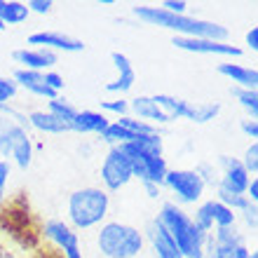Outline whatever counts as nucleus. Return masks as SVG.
I'll return each instance as SVG.
<instances>
[{
	"instance_id": "f257e3e1",
	"label": "nucleus",
	"mask_w": 258,
	"mask_h": 258,
	"mask_svg": "<svg viewBox=\"0 0 258 258\" xmlns=\"http://www.w3.org/2000/svg\"><path fill=\"white\" fill-rule=\"evenodd\" d=\"M132 17L139 24L164 28L178 38H207V40L218 42H228V38H230V31L218 21L200 19V17H190V14H171L157 5H134Z\"/></svg>"
},
{
	"instance_id": "f03ea898",
	"label": "nucleus",
	"mask_w": 258,
	"mask_h": 258,
	"mask_svg": "<svg viewBox=\"0 0 258 258\" xmlns=\"http://www.w3.org/2000/svg\"><path fill=\"white\" fill-rule=\"evenodd\" d=\"M110 216V195L101 185H82L66 197V223L75 232L96 230Z\"/></svg>"
},
{
	"instance_id": "7ed1b4c3",
	"label": "nucleus",
	"mask_w": 258,
	"mask_h": 258,
	"mask_svg": "<svg viewBox=\"0 0 258 258\" xmlns=\"http://www.w3.org/2000/svg\"><path fill=\"white\" fill-rule=\"evenodd\" d=\"M94 249L101 258H141L146 251V237L141 228L108 218L94 230Z\"/></svg>"
},
{
	"instance_id": "20e7f679",
	"label": "nucleus",
	"mask_w": 258,
	"mask_h": 258,
	"mask_svg": "<svg viewBox=\"0 0 258 258\" xmlns=\"http://www.w3.org/2000/svg\"><path fill=\"white\" fill-rule=\"evenodd\" d=\"M117 148L124 153L129 167H132V176L139 183H164V176L169 171V164H167V157L164 155H155V153H148L143 150L141 146L132 143H122Z\"/></svg>"
},
{
	"instance_id": "39448f33",
	"label": "nucleus",
	"mask_w": 258,
	"mask_h": 258,
	"mask_svg": "<svg viewBox=\"0 0 258 258\" xmlns=\"http://www.w3.org/2000/svg\"><path fill=\"white\" fill-rule=\"evenodd\" d=\"M162 188L171 195V202H176L178 207H192L204 200L207 185L202 183V178L197 176L195 169H171L164 176Z\"/></svg>"
},
{
	"instance_id": "423d86ee",
	"label": "nucleus",
	"mask_w": 258,
	"mask_h": 258,
	"mask_svg": "<svg viewBox=\"0 0 258 258\" xmlns=\"http://www.w3.org/2000/svg\"><path fill=\"white\" fill-rule=\"evenodd\" d=\"M99 181H101V188L108 195L113 192H120L122 188H127L134 176H132V167H129L127 157L117 146H110L106 150V155L101 160V167H99Z\"/></svg>"
},
{
	"instance_id": "0eeeda50",
	"label": "nucleus",
	"mask_w": 258,
	"mask_h": 258,
	"mask_svg": "<svg viewBox=\"0 0 258 258\" xmlns=\"http://www.w3.org/2000/svg\"><path fill=\"white\" fill-rule=\"evenodd\" d=\"M214 164H216V169H218V188H223L228 192H235V195H244L246 185H249V181L253 176L246 174V169L239 162V157L218 155V160Z\"/></svg>"
},
{
	"instance_id": "6e6552de",
	"label": "nucleus",
	"mask_w": 258,
	"mask_h": 258,
	"mask_svg": "<svg viewBox=\"0 0 258 258\" xmlns=\"http://www.w3.org/2000/svg\"><path fill=\"white\" fill-rule=\"evenodd\" d=\"M171 45L181 52H190V54H214V56H228V59H239L244 54V49L232 45V42H218L207 40V38H171Z\"/></svg>"
},
{
	"instance_id": "1a4fd4ad",
	"label": "nucleus",
	"mask_w": 258,
	"mask_h": 258,
	"mask_svg": "<svg viewBox=\"0 0 258 258\" xmlns=\"http://www.w3.org/2000/svg\"><path fill=\"white\" fill-rule=\"evenodd\" d=\"M28 47H45L49 52H66V54H78V52H85V42L73 38L61 31H35L26 38Z\"/></svg>"
},
{
	"instance_id": "9d476101",
	"label": "nucleus",
	"mask_w": 258,
	"mask_h": 258,
	"mask_svg": "<svg viewBox=\"0 0 258 258\" xmlns=\"http://www.w3.org/2000/svg\"><path fill=\"white\" fill-rule=\"evenodd\" d=\"M40 235L49 244L59 249V253L68 251L71 246H80V232H75L63 218H45L40 223Z\"/></svg>"
},
{
	"instance_id": "9b49d317",
	"label": "nucleus",
	"mask_w": 258,
	"mask_h": 258,
	"mask_svg": "<svg viewBox=\"0 0 258 258\" xmlns=\"http://www.w3.org/2000/svg\"><path fill=\"white\" fill-rule=\"evenodd\" d=\"M12 61L19 63L17 68L45 73V71H54V66L59 63V54H56V52H49V49H45V47H21V49H14L12 52Z\"/></svg>"
},
{
	"instance_id": "f8f14e48",
	"label": "nucleus",
	"mask_w": 258,
	"mask_h": 258,
	"mask_svg": "<svg viewBox=\"0 0 258 258\" xmlns=\"http://www.w3.org/2000/svg\"><path fill=\"white\" fill-rule=\"evenodd\" d=\"M143 237H146V246H150L153 258H183L178 251L176 242L164 232V228L157 223L155 218H150L146 228H143Z\"/></svg>"
},
{
	"instance_id": "ddd939ff",
	"label": "nucleus",
	"mask_w": 258,
	"mask_h": 258,
	"mask_svg": "<svg viewBox=\"0 0 258 258\" xmlns=\"http://www.w3.org/2000/svg\"><path fill=\"white\" fill-rule=\"evenodd\" d=\"M110 61H113V66H115L117 75L115 80H110L103 85V92L106 94H115V96H124L129 92V89L134 87L136 82V71L134 66H132V61H129V56L122 54V52H110Z\"/></svg>"
},
{
	"instance_id": "4468645a",
	"label": "nucleus",
	"mask_w": 258,
	"mask_h": 258,
	"mask_svg": "<svg viewBox=\"0 0 258 258\" xmlns=\"http://www.w3.org/2000/svg\"><path fill=\"white\" fill-rule=\"evenodd\" d=\"M129 115L136 117V120H141V122L153 124V127H157V129L171 124L169 115L157 108V103L153 101V96H148V94H139V96H134V99H129Z\"/></svg>"
},
{
	"instance_id": "2eb2a0df",
	"label": "nucleus",
	"mask_w": 258,
	"mask_h": 258,
	"mask_svg": "<svg viewBox=\"0 0 258 258\" xmlns=\"http://www.w3.org/2000/svg\"><path fill=\"white\" fill-rule=\"evenodd\" d=\"M113 122L108 115H103L101 110H80L78 108V113H75L73 117V122L68 124L71 127V132L73 134H80V136H89V134H96V136H101L103 134V129L108 127V124Z\"/></svg>"
},
{
	"instance_id": "dca6fc26",
	"label": "nucleus",
	"mask_w": 258,
	"mask_h": 258,
	"mask_svg": "<svg viewBox=\"0 0 258 258\" xmlns=\"http://www.w3.org/2000/svg\"><path fill=\"white\" fill-rule=\"evenodd\" d=\"M216 73L228 78L232 82V87L239 89H258V71L253 66H244V63H232L223 61L216 66Z\"/></svg>"
},
{
	"instance_id": "f3484780",
	"label": "nucleus",
	"mask_w": 258,
	"mask_h": 258,
	"mask_svg": "<svg viewBox=\"0 0 258 258\" xmlns=\"http://www.w3.org/2000/svg\"><path fill=\"white\" fill-rule=\"evenodd\" d=\"M28 129H35L40 134H49V136H63L71 134V127H68L63 120H59L56 115L47 113L45 108H35L28 110Z\"/></svg>"
},
{
	"instance_id": "a211bd4d",
	"label": "nucleus",
	"mask_w": 258,
	"mask_h": 258,
	"mask_svg": "<svg viewBox=\"0 0 258 258\" xmlns=\"http://www.w3.org/2000/svg\"><path fill=\"white\" fill-rule=\"evenodd\" d=\"M153 101L157 103V108L169 115L171 122L176 120H188V113H190V103L188 99H181V96L167 94V92H160V94H153Z\"/></svg>"
},
{
	"instance_id": "6ab92c4d",
	"label": "nucleus",
	"mask_w": 258,
	"mask_h": 258,
	"mask_svg": "<svg viewBox=\"0 0 258 258\" xmlns=\"http://www.w3.org/2000/svg\"><path fill=\"white\" fill-rule=\"evenodd\" d=\"M33 153H35V143L31 139V132H28V134L17 139V143H14V148H12V155H10V162L19 171H26L33 164Z\"/></svg>"
},
{
	"instance_id": "aec40b11",
	"label": "nucleus",
	"mask_w": 258,
	"mask_h": 258,
	"mask_svg": "<svg viewBox=\"0 0 258 258\" xmlns=\"http://www.w3.org/2000/svg\"><path fill=\"white\" fill-rule=\"evenodd\" d=\"M31 12H28L26 3L21 0H0V21L3 26H19L24 21H28Z\"/></svg>"
},
{
	"instance_id": "412c9836",
	"label": "nucleus",
	"mask_w": 258,
	"mask_h": 258,
	"mask_svg": "<svg viewBox=\"0 0 258 258\" xmlns=\"http://www.w3.org/2000/svg\"><path fill=\"white\" fill-rule=\"evenodd\" d=\"M221 103L218 101H200L190 103V113H188V122L192 124H209L221 115Z\"/></svg>"
},
{
	"instance_id": "4be33fe9",
	"label": "nucleus",
	"mask_w": 258,
	"mask_h": 258,
	"mask_svg": "<svg viewBox=\"0 0 258 258\" xmlns=\"http://www.w3.org/2000/svg\"><path fill=\"white\" fill-rule=\"evenodd\" d=\"M24 134H28V129H24V127H19V124L5 120V124L0 127V160H10L14 143H17V139L24 136Z\"/></svg>"
},
{
	"instance_id": "5701e85b",
	"label": "nucleus",
	"mask_w": 258,
	"mask_h": 258,
	"mask_svg": "<svg viewBox=\"0 0 258 258\" xmlns=\"http://www.w3.org/2000/svg\"><path fill=\"white\" fill-rule=\"evenodd\" d=\"M230 96L239 103V108L246 113V117H251V120H258V92H256V89L230 87Z\"/></svg>"
},
{
	"instance_id": "b1692460",
	"label": "nucleus",
	"mask_w": 258,
	"mask_h": 258,
	"mask_svg": "<svg viewBox=\"0 0 258 258\" xmlns=\"http://www.w3.org/2000/svg\"><path fill=\"white\" fill-rule=\"evenodd\" d=\"M207 204H209V214H211V221H214V228H230V225H237V214L232 209H228L225 204L216 202L214 197H209L207 200Z\"/></svg>"
},
{
	"instance_id": "393cba45",
	"label": "nucleus",
	"mask_w": 258,
	"mask_h": 258,
	"mask_svg": "<svg viewBox=\"0 0 258 258\" xmlns=\"http://www.w3.org/2000/svg\"><path fill=\"white\" fill-rule=\"evenodd\" d=\"M99 139H101V141L110 148V146H122V143H132L136 136L132 134V132H127L124 127H120L117 122H110L108 127L103 129V134L99 136Z\"/></svg>"
},
{
	"instance_id": "a878e982",
	"label": "nucleus",
	"mask_w": 258,
	"mask_h": 258,
	"mask_svg": "<svg viewBox=\"0 0 258 258\" xmlns=\"http://www.w3.org/2000/svg\"><path fill=\"white\" fill-rule=\"evenodd\" d=\"M45 110H47V113H52V115H56L59 120H63L66 124L73 122L75 113H78V108H75V106H73L71 101H68V99H63V96H56V99L47 101Z\"/></svg>"
},
{
	"instance_id": "bb28decb",
	"label": "nucleus",
	"mask_w": 258,
	"mask_h": 258,
	"mask_svg": "<svg viewBox=\"0 0 258 258\" xmlns=\"http://www.w3.org/2000/svg\"><path fill=\"white\" fill-rule=\"evenodd\" d=\"M99 108H101L103 115H129V99L124 96H113V99H101L99 101Z\"/></svg>"
},
{
	"instance_id": "cd10ccee",
	"label": "nucleus",
	"mask_w": 258,
	"mask_h": 258,
	"mask_svg": "<svg viewBox=\"0 0 258 258\" xmlns=\"http://www.w3.org/2000/svg\"><path fill=\"white\" fill-rule=\"evenodd\" d=\"M192 223L200 228L202 232H207V235H211V230H214V221H211V214H209V204H207V200H202V202L195 207V211L190 214Z\"/></svg>"
},
{
	"instance_id": "c85d7f7f",
	"label": "nucleus",
	"mask_w": 258,
	"mask_h": 258,
	"mask_svg": "<svg viewBox=\"0 0 258 258\" xmlns=\"http://www.w3.org/2000/svg\"><path fill=\"white\" fill-rule=\"evenodd\" d=\"M195 171H197V176L202 178V183L207 185V188H216L218 185V169H216V164L214 162L202 160V162L195 164Z\"/></svg>"
},
{
	"instance_id": "c756f323",
	"label": "nucleus",
	"mask_w": 258,
	"mask_h": 258,
	"mask_svg": "<svg viewBox=\"0 0 258 258\" xmlns=\"http://www.w3.org/2000/svg\"><path fill=\"white\" fill-rule=\"evenodd\" d=\"M239 162H242V167L246 169L249 176H256L258 174V143L256 141H251L249 146H246L244 155L239 157Z\"/></svg>"
},
{
	"instance_id": "7c9ffc66",
	"label": "nucleus",
	"mask_w": 258,
	"mask_h": 258,
	"mask_svg": "<svg viewBox=\"0 0 258 258\" xmlns=\"http://www.w3.org/2000/svg\"><path fill=\"white\" fill-rule=\"evenodd\" d=\"M19 87H17V82L12 78H5V75H0V103H12L14 96H17Z\"/></svg>"
},
{
	"instance_id": "2f4dec72",
	"label": "nucleus",
	"mask_w": 258,
	"mask_h": 258,
	"mask_svg": "<svg viewBox=\"0 0 258 258\" xmlns=\"http://www.w3.org/2000/svg\"><path fill=\"white\" fill-rule=\"evenodd\" d=\"M42 80H45V85H47L49 89H54L56 94H61L63 87H66V80H63V75L56 73V71H45V73H42Z\"/></svg>"
},
{
	"instance_id": "473e14b6",
	"label": "nucleus",
	"mask_w": 258,
	"mask_h": 258,
	"mask_svg": "<svg viewBox=\"0 0 258 258\" xmlns=\"http://www.w3.org/2000/svg\"><path fill=\"white\" fill-rule=\"evenodd\" d=\"M237 218H242V221H244V228L249 232H256V218H258V209H256V204H249V207H246L244 211H239L237 214Z\"/></svg>"
},
{
	"instance_id": "72a5a7b5",
	"label": "nucleus",
	"mask_w": 258,
	"mask_h": 258,
	"mask_svg": "<svg viewBox=\"0 0 258 258\" xmlns=\"http://www.w3.org/2000/svg\"><path fill=\"white\" fill-rule=\"evenodd\" d=\"M26 7H28V12L31 14H40V17H45V14H49L52 10H54V0H28Z\"/></svg>"
},
{
	"instance_id": "f704fd0d",
	"label": "nucleus",
	"mask_w": 258,
	"mask_h": 258,
	"mask_svg": "<svg viewBox=\"0 0 258 258\" xmlns=\"http://www.w3.org/2000/svg\"><path fill=\"white\" fill-rule=\"evenodd\" d=\"M157 7H162V10H167V12H171V14H188L190 3H188V0H162Z\"/></svg>"
},
{
	"instance_id": "c9c22d12",
	"label": "nucleus",
	"mask_w": 258,
	"mask_h": 258,
	"mask_svg": "<svg viewBox=\"0 0 258 258\" xmlns=\"http://www.w3.org/2000/svg\"><path fill=\"white\" fill-rule=\"evenodd\" d=\"M239 129H242V134L249 136L251 141L258 139V122L251 120V117H242V120H239Z\"/></svg>"
},
{
	"instance_id": "e433bc0d",
	"label": "nucleus",
	"mask_w": 258,
	"mask_h": 258,
	"mask_svg": "<svg viewBox=\"0 0 258 258\" xmlns=\"http://www.w3.org/2000/svg\"><path fill=\"white\" fill-rule=\"evenodd\" d=\"M10 181H12V162L0 160V190H7Z\"/></svg>"
},
{
	"instance_id": "4c0bfd02",
	"label": "nucleus",
	"mask_w": 258,
	"mask_h": 258,
	"mask_svg": "<svg viewBox=\"0 0 258 258\" xmlns=\"http://www.w3.org/2000/svg\"><path fill=\"white\" fill-rule=\"evenodd\" d=\"M143 192H146V197L148 200H157V202H162L164 200V188L157 183H141Z\"/></svg>"
},
{
	"instance_id": "58836bf2",
	"label": "nucleus",
	"mask_w": 258,
	"mask_h": 258,
	"mask_svg": "<svg viewBox=\"0 0 258 258\" xmlns=\"http://www.w3.org/2000/svg\"><path fill=\"white\" fill-rule=\"evenodd\" d=\"M244 45L249 52H258V26H251L244 35Z\"/></svg>"
},
{
	"instance_id": "ea45409f",
	"label": "nucleus",
	"mask_w": 258,
	"mask_h": 258,
	"mask_svg": "<svg viewBox=\"0 0 258 258\" xmlns=\"http://www.w3.org/2000/svg\"><path fill=\"white\" fill-rule=\"evenodd\" d=\"M96 5H106V7H110V5H117V0H99Z\"/></svg>"
},
{
	"instance_id": "a19ab883",
	"label": "nucleus",
	"mask_w": 258,
	"mask_h": 258,
	"mask_svg": "<svg viewBox=\"0 0 258 258\" xmlns=\"http://www.w3.org/2000/svg\"><path fill=\"white\" fill-rule=\"evenodd\" d=\"M5 200H7V190H0V207L5 204Z\"/></svg>"
},
{
	"instance_id": "79ce46f5",
	"label": "nucleus",
	"mask_w": 258,
	"mask_h": 258,
	"mask_svg": "<svg viewBox=\"0 0 258 258\" xmlns=\"http://www.w3.org/2000/svg\"><path fill=\"white\" fill-rule=\"evenodd\" d=\"M7 106H10V103H0V115H5V110H7Z\"/></svg>"
},
{
	"instance_id": "37998d69",
	"label": "nucleus",
	"mask_w": 258,
	"mask_h": 258,
	"mask_svg": "<svg viewBox=\"0 0 258 258\" xmlns=\"http://www.w3.org/2000/svg\"><path fill=\"white\" fill-rule=\"evenodd\" d=\"M5 120H7L5 115H0V127H3V124H5Z\"/></svg>"
},
{
	"instance_id": "c03bdc74",
	"label": "nucleus",
	"mask_w": 258,
	"mask_h": 258,
	"mask_svg": "<svg viewBox=\"0 0 258 258\" xmlns=\"http://www.w3.org/2000/svg\"><path fill=\"white\" fill-rule=\"evenodd\" d=\"M249 258H258V253H256V251H253V249H251V253H249Z\"/></svg>"
},
{
	"instance_id": "a18cd8bd",
	"label": "nucleus",
	"mask_w": 258,
	"mask_h": 258,
	"mask_svg": "<svg viewBox=\"0 0 258 258\" xmlns=\"http://www.w3.org/2000/svg\"><path fill=\"white\" fill-rule=\"evenodd\" d=\"M0 31H5V26H3V21H0Z\"/></svg>"
}]
</instances>
